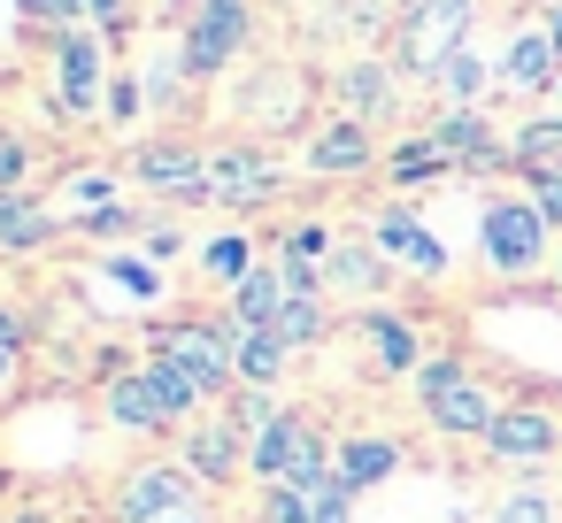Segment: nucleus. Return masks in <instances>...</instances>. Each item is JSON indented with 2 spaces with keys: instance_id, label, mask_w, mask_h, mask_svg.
<instances>
[{
  "instance_id": "f257e3e1",
  "label": "nucleus",
  "mask_w": 562,
  "mask_h": 523,
  "mask_svg": "<svg viewBox=\"0 0 562 523\" xmlns=\"http://www.w3.org/2000/svg\"><path fill=\"white\" fill-rule=\"evenodd\" d=\"M470 24H477V0H416L401 16V70L439 78V62L470 47Z\"/></svg>"
},
{
  "instance_id": "f03ea898",
  "label": "nucleus",
  "mask_w": 562,
  "mask_h": 523,
  "mask_svg": "<svg viewBox=\"0 0 562 523\" xmlns=\"http://www.w3.org/2000/svg\"><path fill=\"white\" fill-rule=\"evenodd\" d=\"M247 0H201V9L186 16V39H178V55H186V78H216V70H232L239 62V47H247Z\"/></svg>"
},
{
  "instance_id": "7ed1b4c3",
  "label": "nucleus",
  "mask_w": 562,
  "mask_h": 523,
  "mask_svg": "<svg viewBox=\"0 0 562 523\" xmlns=\"http://www.w3.org/2000/svg\"><path fill=\"white\" fill-rule=\"evenodd\" d=\"M477 254H485L493 270H508V277L539 270V254H547V216H539L531 201H493L485 224H477Z\"/></svg>"
},
{
  "instance_id": "20e7f679",
  "label": "nucleus",
  "mask_w": 562,
  "mask_h": 523,
  "mask_svg": "<svg viewBox=\"0 0 562 523\" xmlns=\"http://www.w3.org/2000/svg\"><path fill=\"white\" fill-rule=\"evenodd\" d=\"M101 32H55V116H93L109 109V86H101Z\"/></svg>"
},
{
  "instance_id": "39448f33",
  "label": "nucleus",
  "mask_w": 562,
  "mask_h": 523,
  "mask_svg": "<svg viewBox=\"0 0 562 523\" xmlns=\"http://www.w3.org/2000/svg\"><path fill=\"white\" fill-rule=\"evenodd\" d=\"M232 346H239L232 323H216V331H209V323H186V331L162 339V354H170L201 393H232V377H239V354H232Z\"/></svg>"
},
{
  "instance_id": "423d86ee",
  "label": "nucleus",
  "mask_w": 562,
  "mask_h": 523,
  "mask_svg": "<svg viewBox=\"0 0 562 523\" xmlns=\"http://www.w3.org/2000/svg\"><path fill=\"white\" fill-rule=\"evenodd\" d=\"M431 139L447 147V162H462V170H501L516 147H501L493 139V124L477 116V109H447V116H431Z\"/></svg>"
},
{
  "instance_id": "0eeeda50",
  "label": "nucleus",
  "mask_w": 562,
  "mask_h": 523,
  "mask_svg": "<svg viewBox=\"0 0 562 523\" xmlns=\"http://www.w3.org/2000/svg\"><path fill=\"white\" fill-rule=\"evenodd\" d=\"M132 178L139 185H155V193H178V201H209V162L193 155V147H139L132 155Z\"/></svg>"
},
{
  "instance_id": "6e6552de",
  "label": "nucleus",
  "mask_w": 562,
  "mask_h": 523,
  "mask_svg": "<svg viewBox=\"0 0 562 523\" xmlns=\"http://www.w3.org/2000/svg\"><path fill=\"white\" fill-rule=\"evenodd\" d=\"M485 446H493L501 462H547V454L562 446V423H554L547 408H501L493 431H485Z\"/></svg>"
},
{
  "instance_id": "1a4fd4ad",
  "label": "nucleus",
  "mask_w": 562,
  "mask_h": 523,
  "mask_svg": "<svg viewBox=\"0 0 562 523\" xmlns=\"http://www.w3.org/2000/svg\"><path fill=\"white\" fill-rule=\"evenodd\" d=\"M178 508H193V485L186 469H139L116 500V523H170Z\"/></svg>"
},
{
  "instance_id": "9d476101",
  "label": "nucleus",
  "mask_w": 562,
  "mask_h": 523,
  "mask_svg": "<svg viewBox=\"0 0 562 523\" xmlns=\"http://www.w3.org/2000/svg\"><path fill=\"white\" fill-rule=\"evenodd\" d=\"M278 193V170L255 155V147H224V155H209V201H270Z\"/></svg>"
},
{
  "instance_id": "9b49d317",
  "label": "nucleus",
  "mask_w": 562,
  "mask_h": 523,
  "mask_svg": "<svg viewBox=\"0 0 562 523\" xmlns=\"http://www.w3.org/2000/svg\"><path fill=\"white\" fill-rule=\"evenodd\" d=\"M308 423H301V408H278L262 431H255V446H247V462H255V477H270V485H285L293 477V462L308 454Z\"/></svg>"
},
{
  "instance_id": "f8f14e48",
  "label": "nucleus",
  "mask_w": 562,
  "mask_h": 523,
  "mask_svg": "<svg viewBox=\"0 0 562 523\" xmlns=\"http://www.w3.org/2000/svg\"><path fill=\"white\" fill-rule=\"evenodd\" d=\"M370 162H378V147H370V124H362V116L324 124L316 147H308V170H316V178H355V170H370Z\"/></svg>"
},
{
  "instance_id": "ddd939ff",
  "label": "nucleus",
  "mask_w": 562,
  "mask_h": 523,
  "mask_svg": "<svg viewBox=\"0 0 562 523\" xmlns=\"http://www.w3.org/2000/svg\"><path fill=\"white\" fill-rule=\"evenodd\" d=\"M378 247H385L393 262L424 270V277H439V270H447V247H439V239H431L408 208H385V216H378Z\"/></svg>"
},
{
  "instance_id": "4468645a",
  "label": "nucleus",
  "mask_w": 562,
  "mask_h": 523,
  "mask_svg": "<svg viewBox=\"0 0 562 523\" xmlns=\"http://www.w3.org/2000/svg\"><path fill=\"white\" fill-rule=\"evenodd\" d=\"M393 469H401V446H393V439H347L331 485H339V492H370V485H385Z\"/></svg>"
},
{
  "instance_id": "2eb2a0df",
  "label": "nucleus",
  "mask_w": 562,
  "mask_h": 523,
  "mask_svg": "<svg viewBox=\"0 0 562 523\" xmlns=\"http://www.w3.org/2000/svg\"><path fill=\"white\" fill-rule=\"evenodd\" d=\"M285 308V270H255L232 285V331H270Z\"/></svg>"
},
{
  "instance_id": "dca6fc26",
  "label": "nucleus",
  "mask_w": 562,
  "mask_h": 523,
  "mask_svg": "<svg viewBox=\"0 0 562 523\" xmlns=\"http://www.w3.org/2000/svg\"><path fill=\"white\" fill-rule=\"evenodd\" d=\"M424 408H431V423H439V431H454V439H485V431H493V416H501L470 377H462V385H447V393H439V400H424Z\"/></svg>"
},
{
  "instance_id": "f3484780",
  "label": "nucleus",
  "mask_w": 562,
  "mask_h": 523,
  "mask_svg": "<svg viewBox=\"0 0 562 523\" xmlns=\"http://www.w3.org/2000/svg\"><path fill=\"white\" fill-rule=\"evenodd\" d=\"M109 416H116L124 431H162V423H178L170 400L155 393V377H116V385H109Z\"/></svg>"
},
{
  "instance_id": "a211bd4d",
  "label": "nucleus",
  "mask_w": 562,
  "mask_h": 523,
  "mask_svg": "<svg viewBox=\"0 0 562 523\" xmlns=\"http://www.w3.org/2000/svg\"><path fill=\"white\" fill-rule=\"evenodd\" d=\"M508 86H524V93H547L554 78H562V55H554V39L547 32H524L516 47H508V70H501Z\"/></svg>"
},
{
  "instance_id": "6ab92c4d",
  "label": "nucleus",
  "mask_w": 562,
  "mask_h": 523,
  "mask_svg": "<svg viewBox=\"0 0 562 523\" xmlns=\"http://www.w3.org/2000/svg\"><path fill=\"white\" fill-rule=\"evenodd\" d=\"M47 239H55V216L32 193H0V247L24 254V247H47Z\"/></svg>"
},
{
  "instance_id": "aec40b11",
  "label": "nucleus",
  "mask_w": 562,
  "mask_h": 523,
  "mask_svg": "<svg viewBox=\"0 0 562 523\" xmlns=\"http://www.w3.org/2000/svg\"><path fill=\"white\" fill-rule=\"evenodd\" d=\"M439 93H447V109H477V93L493 86V70H485V55L477 47H462V55H447L439 62V78H431Z\"/></svg>"
},
{
  "instance_id": "412c9836",
  "label": "nucleus",
  "mask_w": 562,
  "mask_h": 523,
  "mask_svg": "<svg viewBox=\"0 0 562 523\" xmlns=\"http://www.w3.org/2000/svg\"><path fill=\"white\" fill-rule=\"evenodd\" d=\"M339 101H347V116H385L393 109V78H385V62H355L347 78H339Z\"/></svg>"
},
{
  "instance_id": "4be33fe9",
  "label": "nucleus",
  "mask_w": 562,
  "mask_h": 523,
  "mask_svg": "<svg viewBox=\"0 0 562 523\" xmlns=\"http://www.w3.org/2000/svg\"><path fill=\"white\" fill-rule=\"evenodd\" d=\"M232 354H239V377H262V385H270V377L285 369V354H293V346H285L278 331H239V346H232Z\"/></svg>"
},
{
  "instance_id": "5701e85b",
  "label": "nucleus",
  "mask_w": 562,
  "mask_h": 523,
  "mask_svg": "<svg viewBox=\"0 0 562 523\" xmlns=\"http://www.w3.org/2000/svg\"><path fill=\"white\" fill-rule=\"evenodd\" d=\"M439 170H454V162H447V147H439L431 132L408 139V147L393 155V185H424V178H439Z\"/></svg>"
},
{
  "instance_id": "b1692460",
  "label": "nucleus",
  "mask_w": 562,
  "mask_h": 523,
  "mask_svg": "<svg viewBox=\"0 0 562 523\" xmlns=\"http://www.w3.org/2000/svg\"><path fill=\"white\" fill-rule=\"evenodd\" d=\"M362 331H370V346H378V362H385V369H424V362H416V331H408V323L370 316Z\"/></svg>"
},
{
  "instance_id": "393cba45",
  "label": "nucleus",
  "mask_w": 562,
  "mask_h": 523,
  "mask_svg": "<svg viewBox=\"0 0 562 523\" xmlns=\"http://www.w3.org/2000/svg\"><path fill=\"white\" fill-rule=\"evenodd\" d=\"M285 346H308L316 331H324V308H316V293H285V308H278V323H270Z\"/></svg>"
},
{
  "instance_id": "a878e982",
  "label": "nucleus",
  "mask_w": 562,
  "mask_h": 523,
  "mask_svg": "<svg viewBox=\"0 0 562 523\" xmlns=\"http://www.w3.org/2000/svg\"><path fill=\"white\" fill-rule=\"evenodd\" d=\"M239 439H247V431H232V423H224V431H201V439H193V469H201V477H232V469H239Z\"/></svg>"
},
{
  "instance_id": "bb28decb",
  "label": "nucleus",
  "mask_w": 562,
  "mask_h": 523,
  "mask_svg": "<svg viewBox=\"0 0 562 523\" xmlns=\"http://www.w3.org/2000/svg\"><path fill=\"white\" fill-rule=\"evenodd\" d=\"M331 277L355 285V293H378V285H385V262H378L370 247H339V254H331Z\"/></svg>"
},
{
  "instance_id": "cd10ccee",
  "label": "nucleus",
  "mask_w": 562,
  "mask_h": 523,
  "mask_svg": "<svg viewBox=\"0 0 562 523\" xmlns=\"http://www.w3.org/2000/svg\"><path fill=\"white\" fill-rule=\"evenodd\" d=\"M147 377H155V393L170 400V416H186V408L201 400V385H193V377H186V369H178L170 354H155V362H147Z\"/></svg>"
},
{
  "instance_id": "c85d7f7f",
  "label": "nucleus",
  "mask_w": 562,
  "mask_h": 523,
  "mask_svg": "<svg viewBox=\"0 0 562 523\" xmlns=\"http://www.w3.org/2000/svg\"><path fill=\"white\" fill-rule=\"evenodd\" d=\"M209 277H224V285H239V277H255V247L232 231V239H216L209 247Z\"/></svg>"
},
{
  "instance_id": "c756f323",
  "label": "nucleus",
  "mask_w": 562,
  "mask_h": 523,
  "mask_svg": "<svg viewBox=\"0 0 562 523\" xmlns=\"http://www.w3.org/2000/svg\"><path fill=\"white\" fill-rule=\"evenodd\" d=\"M16 9H24V24H55V32H78L86 0H16Z\"/></svg>"
},
{
  "instance_id": "7c9ffc66",
  "label": "nucleus",
  "mask_w": 562,
  "mask_h": 523,
  "mask_svg": "<svg viewBox=\"0 0 562 523\" xmlns=\"http://www.w3.org/2000/svg\"><path fill=\"white\" fill-rule=\"evenodd\" d=\"M262 523H316V500H308V492H293V485H270Z\"/></svg>"
},
{
  "instance_id": "2f4dec72",
  "label": "nucleus",
  "mask_w": 562,
  "mask_h": 523,
  "mask_svg": "<svg viewBox=\"0 0 562 523\" xmlns=\"http://www.w3.org/2000/svg\"><path fill=\"white\" fill-rule=\"evenodd\" d=\"M78 231H93V239H124V231H132V208H124V201H101V208L78 216Z\"/></svg>"
},
{
  "instance_id": "473e14b6",
  "label": "nucleus",
  "mask_w": 562,
  "mask_h": 523,
  "mask_svg": "<svg viewBox=\"0 0 562 523\" xmlns=\"http://www.w3.org/2000/svg\"><path fill=\"white\" fill-rule=\"evenodd\" d=\"M493 523H554V500L547 492H516V500L493 508Z\"/></svg>"
},
{
  "instance_id": "72a5a7b5",
  "label": "nucleus",
  "mask_w": 562,
  "mask_h": 523,
  "mask_svg": "<svg viewBox=\"0 0 562 523\" xmlns=\"http://www.w3.org/2000/svg\"><path fill=\"white\" fill-rule=\"evenodd\" d=\"M24 170H32V147L24 139H0V193H24Z\"/></svg>"
},
{
  "instance_id": "f704fd0d",
  "label": "nucleus",
  "mask_w": 562,
  "mask_h": 523,
  "mask_svg": "<svg viewBox=\"0 0 562 523\" xmlns=\"http://www.w3.org/2000/svg\"><path fill=\"white\" fill-rule=\"evenodd\" d=\"M139 109H147V86H132V78H116V86H109V116H116V124H132Z\"/></svg>"
},
{
  "instance_id": "c9c22d12",
  "label": "nucleus",
  "mask_w": 562,
  "mask_h": 523,
  "mask_svg": "<svg viewBox=\"0 0 562 523\" xmlns=\"http://www.w3.org/2000/svg\"><path fill=\"white\" fill-rule=\"evenodd\" d=\"M447 385H462V362H424V369H416V393H424V400H439Z\"/></svg>"
},
{
  "instance_id": "e433bc0d",
  "label": "nucleus",
  "mask_w": 562,
  "mask_h": 523,
  "mask_svg": "<svg viewBox=\"0 0 562 523\" xmlns=\"http://www.w3.org/2000/svg\"><path fill=\"white\" fill-rule=\"evenodd\" d=\"M324 247H331V239H324V224H301V231L285 239V254H293V262H316Z\"/></svg>"
},
{
  "instance_id": "4c0bfd02",
  "label": "nucleus",
  "mask_w": 562,
  "mask_h": 523,
  "mask_svg": "<svg viewBox=\"0 0 562 523\" xmlns=\"http://www.w3.org/2000/svg\"><path fill=\"white\" fill-rule=\"evenodd\" d=\"M116 285H124V293H139V300H147V293H162L147 262H116Z\"/></svg>"
},
{
  "instance_id": "58836bf2",
  "label": "nucleus",
  "mask_w": 562,
  "mask_h": 523,
  "mask_svg": "<svg viewBox=\"0 0 562 523\" xmlns=\"http://www.w3.org/2000/svg\"><path fill=\"white\" fill-rule=\"evenodd\" d=\"M308 500H316V523H347V500H355V492L324 485V492H308Z\"/></svg>"
},
{
  "instance_id": "ea45409f",
  "label": "nucleus",
  "mask_w": 562,
  "mask_h": 523,
  "mask_svg": "<svg viewBox=\"0 0 562 523\" xmlns=\"http://www.w3.org/2000/svg\"><path fill=\"white\" fill-rule=\"evenodd\" d=\"M86 16H93V24H109V32H116V24H124V16H132V0H86Z\"/></svg>"
},
{
  "instance_id": "a19ab883",
  "label": "nucleus",
  "mask_w": 562,
  "mask_h": 523,
  "mask_svg": "<svg viewBox=\"0 0 562 523\" xmlns=\"http://www.w3.org/2000/svg\"><path fill=\"white\" fill-rule=\"evenodd\" d=\"M0 354H16V316L0 308Z\"/></svg>"
},
{
  "instance_id": "79ce46f5",
  "label": "nucleus",
  "mask_w": 562,
  "mask_h": 523,
  "mask_svg": "<svg viewBox=\"0 0 562 523\" xmlns=\"http://www.w3.org/2000/svg\"><path fill=\"white\" fill-rule=\"evenodd\" d=\"M547 39H554V55H562V9H547Z\"/></svg>"
},
{
  "instance_id": "37998d69",
  "label": "nucleus",
  "mask_w": 562,
  "mask_h": 523,
  "mask_svg": "<svg viewBox=\"0 0 562 523\" xmlns=\"http://www.w3.org/2000/svg\"><path fill=\"white\" fill-rule=\"evenodd\" d=\"M170 523H209V515H201V508H178V515H170Z\"/></svg>"
},
{
  "instance_id": "c03bdc74",
  "label": "nucleus",
  "mask_w": 562,
  "mask_h": 523,
  "mask_svg": "<svg viewBox=\"0 0 562 523\" xmlns=\"http://www.w3.org/2000/svg\"><path fill=\"white\" fill-rule=\"evenodd\" d=\"M9 369H16V354H0V385H9Z\"/></svg>"
},
{
  "instance_id": "a18cd8bd",
  "label": "nucleus",
  "mask_w": 562,
  "mask_h": 523,
  "mask_svg": "<svg viewBox=\"0 0 562 523\" xmlns=\"http://www.w3.org/2000/svg\"><path fill=\"white\" fill-rule=\"evenodd\" d=\"M539 9H562V0H539Z\"/></svg>"
},
{
  "instance_id": "49530a36",
  "label": "nucleus",
  "mask_w": 562,
  "mask_h": 523,
  "mask_svg": "<svg viewBox=\"0 0 562 523\" xmlns=\"http://www.w3.org/2000/svg\"><path fill=\"white\" fill-rule=\"evenodd\" d=\"M24 523H40V515H24Z\"/></svg>"
},
{
  "instance_id": "de8ad7c7",
  "label": "nucleus",
  "mask_w": 562,
  "mask_h": 523,
  "mask_svg": "<svg viewBox=\"0 0 562 523\" xmlns=\"http://www.w3.org/2000/svg\"><path fill=\"white\" fill-rule=\"evenodd\" d=\"M554 93H562V78H554Z\"/></svg>"
},
{
  "instance_id": "09e8293b",
  "label": "nucleus",
  "mask_w": 562,
  "mask_h": 523,
  "mask_svg": "<svg viewBox=\"0 0 562 523\" xmlns=\"http://www.w3.org/2000/svg\"><path fill=\"white\" fill-rule=\"evenodd\" d=\"M0 139H9V132H0Z\"/></svg>"
}]
</instances>
